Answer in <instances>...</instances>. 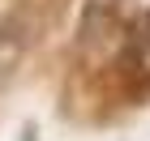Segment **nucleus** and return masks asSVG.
I'll use <instances>...</instances> for the list:
<instances>
[{
	"label": "nucleus",
	"mask_w": 150,
	"mask_h": 141,
	"mask_svg": "<svg viewBox=\"0 0 150 141\" xmlns=\"http://www.w3.org/2000/svg\"><path fill=\"white\" fill-rule=\"evenodd\" d=\"M125 60L133 64V69L142 73V77H150V13L142 17L137 26H133V34H129V51Z\"/></svg>",
	"instance_id": "obj_1"
}]
</instances>
